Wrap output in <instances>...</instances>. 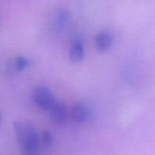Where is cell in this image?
Segmentation results:
<instances>
[{
    "label": "cell",
    "instance_id": "obj_1",
    "mask_svg": "<svg viewBox=\"0 0 155 155\" xmlns=\"http://www.w3.org/2000/svg\"><path fill=\"white\" fill-rule=\"evenodd\" d=\"M15 137L24 155H39V135L34 125L29 121H15L13 123Z\"/></svg>",
    "mask_w": 155,
    "mask_h": 155
},
{
    "label": "cell",
    "instance_id": "obj_2",
    "mask_svg": "<svg viewBox=\"0 0 155 155\" xmlns=\"http://www.w3.org/2000/svg\"><path fill=\"white\" fill-rule=\"evenodd\" d=\"M32 98L38 107L45 111H49L57 102L51 89L45 85L36 87L32 93Z\"/></svg>",
    "mask_w": 155,
    "mask_h": 155
},
{
    "label": "cell",
    "instance_id": "obj_3",
    "mask_svg": "<svg viewBox=\"0 0 155 155\" xmlns=\"http://www.w3.org/2000/svg\"><path fill=\"white\" fill-rule=\"evenodd\" d=\"M50 112V117L54 124L58 126H64L69 119L70 113L66 104L63 102L58 101L54 103Z\"/></svg>",
    "mask_w": 155,
    "mask_h": 155
},
{
    "label": "cell",
    "instance_id": "obj_4",
    "mask_svg": "<svg viewBox=\"0 0 155 155\" xmlns=\"http://www.w3.org/2000/svg\"><path fill=\"white\" fill-rule=\"evenodd\" d=\"M91 110L83 103H77L73 106L71 112V116L73 121L78 124H83L90 119Z\"/></svg>",
    "mask_w": 155,
    "mask_h": 155
},
{
    "label": "cell",
    "instance_id": "obj_5",
    "mask_svg": "<svg viewBox=\"0 0 155 155\" xmlns=\"http://www.w3.org/2000/svg\"><path fill=\"white\" fill-rule=\"evenodd\" d=\"M85 53L83 42L80 38L74 40L69 51V57L72 62H78L83 59Z\"/></svg>",
    "mask_w": 155,
    "mask_h": 155
},
{
    "label": "cell",
    "instance_id": "obj_6",
    "mask_svg": "<svg viewBox=\"0 0 155 155\" xmlns=\"http://www.w3.org/2000/svg\"><path fill=\"white\" fill-rule=\"evenodd\" d=\"M113 44V40L109 33L106 31H101L97 35L95 38V46L97 50L101 53L107 52L111 48Z\"/></svg>",
    "mask_w": 155,
    "mask_h": 155
},
{
    "label": "cell",
    "instance_id": "obj_7",
    "mask_svg": "<svg viewBox=\"0 0 155 155\" xmlns=\"http://www.w3.org/2000/svg\"><path fill=\"white\" fill-rule=\"evenodd\" d=\"M69 18L70 14L68 11L65 10V9H62V10L59 11L55 20V25L57 29L60 30V29L64 28L66 26V24H68Z\"/></svg>",
    "mask_w": 155,
    "mask_h": 155
},
{
    "label": "cell",
    "instance_id": "obj_8",
    "mask_svg": "<svg viewBox=\"0 0 155 155\" xmlns=\"http://www.w3.org/2000/svg\"><path fill=\"white\" fill-rule=\"evenodd\" d=\"M30 65V60L24 56H18L15 60V68L19 71L25 70Z\"/></svg>",
    "mask_w": 155,
    "mask_h": 155
},
{
    "label": "cell",
    "instance_id": "obj_9",
    "mask_svg": "<svg viewBox=\"0 0 155 155\" xmlns=\"http://www.w3.org/2000/svg\"><path fill=\"white\" fill-rule=\"evenodd\" d=\"M42 144L45 147H51L53 143V136L49 131L46 130L42 133Z\"/></svg>",
    "mask_w": 155,
    "mask_h": 155
}]
</instances>
